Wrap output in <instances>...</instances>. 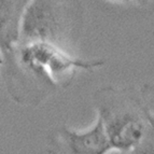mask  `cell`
<instances>
[{"mask_svg": "<svg viewBox=\"0 0 154 154\" xmlns=\"http://www.w3.org/2000/svg\"><path fill=\"white\" fill-rule=\"evenodd\" d=\"M93 103L113 150L131 152L146 138L150 122L139 91L103 86L95 92Z\"/></svg>", "mask_w": 154, "mask_h": 154, "instance_id": "obj_1", "label": "cell"}, {"mask_svg": "<svg viewBox=\"0 0 154 154\" xmlns=\"http://www.w3.org/2000/svg\"><path fill=\"white\" fill-rule=\"evenodd\" d=\"M75 0H29L22 16L18 44L46 41L67 50L81 28Z\"/></svg>", "mask_w": 154, "mask_h": 154, "instance_id": "obj_2", "label": "cell"}, {"mask_svg": "<svg viewBox=\"0 0 154 154\" xmlns=\"http://www.w3.org/2000/svg\"><path fill=\"white\" fill-rule=\"evenodd\" d=\"M112 150L99 119L85 131H75L64 125L52 138L51 151L55 154H109Z\"/></svg>", "mask_w": 154, "mask_h": 154, "instance_id": "obj_3", "label": "cell"}, {"mask_svg": "<svg viewBox=\"0 0 154 154\" xmlns=\"http://www.w3.org/2000/svg\"><path fill=\"white\" fill-rule=\"evenodd\" d=\"M29 0H0V51L3 62L15 52L22 16Z\"/></svg>", "mask_w": 154, "mask_h": 154, "instance_id": "obj_4", "label": "cell"}, {"mask_svg": "<svg viewBox=\"0 0 154 154\" xmlns=\"http://www.w3.org/2000/svg\"><path fill=\"white\" fill-rule=\"evenodd\" d=\"M139 94L148 116L154 119V82H149L142 85L139 90Z\"/></svg>", "mask_w": 154, "mask_h": 154, "instance_id": "obj_5", "label": "cell"}, {"mask_svg": "<svg viewBox=\"0 0 154 154\" xmlns=\"http://www.w3.org/2000/svg\"><path fill=\"white\" fill-rule=\"evenodd\" d=\"M133 154H154V127L150 123V127L146 138L136 149L131 151Z\"/></svg>", "mask_w": 154, "mask_h": 154, "instance_id": "obj_6", "label": "cell"}, {"mask_svg": "<svg viewBox=\"0 0 154 154\" xmlns=\"http://www.w3.org/2000/svg\"><path fill=\"white\" fill-rule=\"evenodd\" d=\"M151 0H131V3H134L135 5L138 7H146Z\"/></svg>", "mask_w": 154, "mask_h": 154, "instance_id": "obj_7", "label": "cell"}, {"mask_svg": "<svg viewBox=\"0 0 154 154\" xmlns=\"http://www.w3.org/2000/svg\"><path fill=\"white\" fill-rule=\"evenodd\" d=\"M116 2L124 3V5H127V3H131V0H116Z\"/></svg>", "mask_w": 154, "mask_h": 154, "instance_id": "obj_8", "label": "cell"}, {"mask_svg": "<svg viewBox=\"0 0 154 154\" xmlns=\"http://www.w3.org/2000/svg\"><path fill=\"white\" fill-rule=\"evenodd\" d=\"M3 65V56H2V53H1V51H0V68L2 67Z\"/></svg>", "mask_w": 154, "mask_h": 154, "instance_id": "obj_9", "label": "cell"}, {"mask_svg": "<svg viewBox=\"0 0 154 154\" xmlns=\"http://www.w3.org/2000/svg\"><path fill=\"white\" fill-rule=\"evenodd\" d=\"M149 122L151 123V125L154 127V119H153V118H151V116H149Z\"/></svg>", "mask_w": 154, "mask_h": 154, "instance_id": "obj_10", "label": "cell"}, {"mask_svg": "<svg viewBox=\"0 0 154 154\" xmlns=\"http://www.w3.org/2000/svg\"><path fill=\"white\" fill-rule=\"evenodd\" d=\"M49 154H55V153H54V152H52V151H50V153H49Z\"/></svg>", "mask_w": 154, "mask_h": 154, "instance_id": "obj_11", "label": "cell"}]
</instances>
